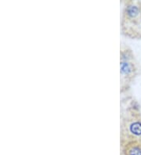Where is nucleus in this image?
Wrapping results in <instances>:
<instances>
[{
    "label": "nucleus",
    "instance_id": "1",
    "mask_svg": "<svg viewBox=\"0 0 141 155\" xmlns=\"http://www.w3.org/2000/svg\"><path fill=\"white\" fill-rule=\"evenodd\" d=\"M132 133H133L136 135H140L141 134V124L140 123H134L131 126Z\"/></svg>",
    "mask_w": 141,
    "mask_h": 155
},
{
    "label": "nucleus",
    "instance_id": "2",
    "mask_svg": "<svg viewBox=\"0 0 141 155\" xmlns=\"http://www.w3.org/2000/svg\"><path fill=\"white\" fill-rule=\"evenodd\" d=\"M129 15L132 16V17H133V16H136L137 14L138 13V10L136 7H131L129 8Z\"/></svg>",
    "mask_w": 141,
    "mask_h": 155
},
{
    "label": "nucleus",
    "instance_id": "3",
    "mask_svg": "<svg viewBox=\"0 0 141 155\" xmlns=\"http://www.w3.org/2000/svg\"><path fill=\"white\" fill-rule=\"evenodd\" d=\"M130 155H141V150L139 148H134L130 152Z\"/></svg>",
    "mask_w": 141,
    "mask_h": 155
},
{
    "label": "nucleus",
    "instance_id": "4",
    "mask_svg": "<svg viewBox=\"0 0 141 155\" xmlns=\"http://www.w3.org/2000/svg\"><path fill=\"white\" fill-rule=\"evenodd\" d=\"M122 70L123 72H128L129 68V66L127 64H122Z\"/></svg>",
    "mask_w": 141,
    "mask_h": 155
}]
</instances>
